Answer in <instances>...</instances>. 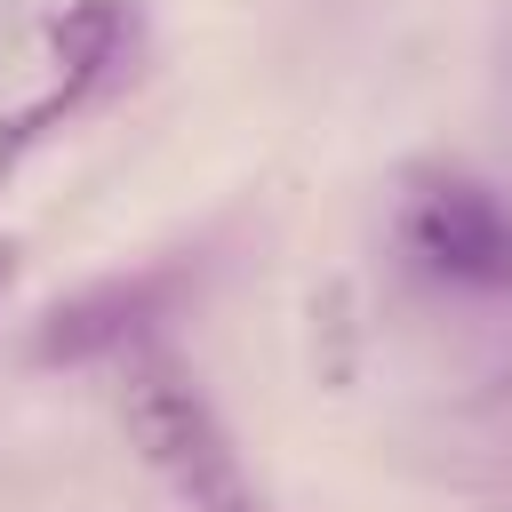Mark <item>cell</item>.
<instances>
[{
  "label": "cell",
  "mask_w": 512,
  "mask_h": 512,
  "mask_svg": "<svg viewBox=\"0 0 512 512\" xmlns=\"http://www.w3.org/2000/svg\"><path fill=\"white\" fill-rule=\"evenodd\" d=\"M120 416H128V440L144 448V464L160 472V488L176 496V512H264L224 416L208 408V392L192 384L184 360L136 344L128 376H120Z\"/></svg>",
  "instance_id": "cell-1"
},
{
  "label": "cell",
  "mask_w": 512,
  "mask_h": 512,
  "mask_svg": "<svg viewBox=\"0 0 512 512\" xmlns=\"http://www.w3.org/2000/svg\"><path fill=\"white\" fill-rule=\"evenodd\" d=\"M400 232L424 256V272L456 288H512V200L488 192L480 176H432L408 200Z\"/></svg>",
  "instance_id": "cell-2"
},
{
  "label": "cell",
  "mask_w": 512,
  "mask_h": 512,
  "mask_svg": "<svg viewBox=\"0 0 512 512\" xmlns=\"http://www.w3.org/2000/svg\"><path fill=\"white\" fill-rule=\"evenodd\" d=\"M160 296H168V280L160 272H128V280H96V288H80V296H64L48 320H40V336H32V360H104V352H136L144 344V328L160 320Z\"/></svg>",
  "instance_id": "cell-3"
},
{
  "label": "cell",
  "mask_w": 512,
  "mask_h": 512,
  "mask_svg": "<svg viewBox=\"0 0 512 512\" xmlns=\"http://www.w3.org/2000/svg\"><path fill=\"white\" fill-rule=\"evenodd\" d=\"M128 48V0H80L64 24H56V64H64V88L56 104H80Z\"/></svg>",
  "instance_id": "cell-4"
},
{
  "label": "cell",
  "mask_w": 512,
  "mask_h": 512,
  "mask_svg": "<svg viewBox=\"0 0 512 512\" xmlns=\"http://www.w3.org/2000/svg\"><path fill=\"white\" fill-rule=\"evenodd\" d=\"M0 280H8V256H0Z\"/></svg>",
  "instance_id": "cell-5"
}]
</instances>
